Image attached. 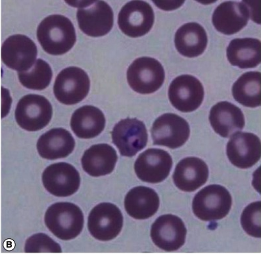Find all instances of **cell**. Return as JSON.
<instances>
[{
	"label": "cell",
	"instance_id": "10",
	"mask_svg": "<svg viewBox=\"0 0 261 254\" xmlns=\"http://www.w3.org/2000/svg\"><path fill=\"white\" fill-rule=\"evenodd\" d=\"M113 144L122 156L133 157L146 147L148 135L146 125L137 119L121 120L111 132Z\"/></svg>",
	"mask_w": 261,
	"mask_h": 254
},
{
	"label": "cell",
	"instance_id": "16",
	"mask_svg": "<svg viewBox=\"0 0 261 254\" xmlns=\"http://www.w3.org/2000/svg\"><path fill=\"white\" fill-rule=\"evenodd\" d=\"M186 235L185 224L176 215H161L151 226V237L153 243L166 251L180 249L185 244Z\"/></svg>",
	"mask_w": 261,
	"mask_h": 254
},
{
	"label": "cell",
	"instance_id": "14",
	"mask_svg": "<svg viewBox=\"0 0 261 254\" xmlns=\"http://www.w3.org/2000/svg\"><path fill=\"white\" fill-rule=\"evenodd\" d=\"M201 81L191 75H181L172 81L169 97L172 105L182 112H191L201 106L204 99Z\"/></svg>",
	"mask_w": 261,
	"mask_h": 254
},
{
	"label": "cell",
	"instance_id": "4",
	"mask_svg": "<svg viewBox=\"0 0 261 254\" xmlns=\"http://www.w3.org/2000/svg\"><path fill=\"white\" fill-rule=\"evenodd\" d=\"M126 75L129 86L140 94L156 92L165 78V70L160 61L147 57L136 59L128 67Z\"/></svg>",
	"mask_w": 261,
	"mask_h": 254
},
{
	"label": "cell",
	"instance_id": "30",
	"mask_svg": "<svg viewBox=\"0 0 261 254\" xmlns=\"http://www.w3.org/2000/svg\"><path fill=\"white\" fill-rule=\"evenodd\" d=\"M26 253H61L60 244L44 233H36L26 240L24 244Z\"/></svg>",
	"mask_w": 261,
	"mask_h": 254
},
{
	"label": "cell",
	"instance_id": "3",
	"mask_svg": "<svg viewBox=\"0 0 261 254\" xmlns=\"http://www.w3.org/2000/svg\"><path fill=\"white\" fill-rule=\"evenodd\" d=\"M232 199L228 190L219 185L206 186L194 196L192 210L197 218L204 221H217L230 212Z\"/></svg>",
	"mask_w": 261,
	"mask_h": 254
},
{
	"label": "cell",
	"instance_id": "25",
	"mask_svg": "<svg viewBox=\"0 0 261 254\" xmlns=\"http://www.w3.org/2000/svg\"><path fill=\"white\" fill-rule=\"evenodd\" d=\"M179 53L187 58H196L202 55L207 45L206 31L201 25L189 22L182 25L177 31L174 38Z\"/></svg>",
	"mask_w": 261,
	"mask_h": 254
},
{
	"label": "cell",
	"instance_id": "20",
	"mask_svg": "<svg viewBox=\"0 0 261 254\" xmlns=\"http://www.w3.org/2000/svg\"><path fill=\"white\" fill-rule=\"evenodd\" d=\"M210 121L213 130L221 137H230L245 126V118L238 106L227 101L219 102L210 111Z\"/></svg>",
	"mask_w": 261,
	"mask_h": 254
},
{
	"label": "cell",
	"instance_id": "24",
	"mask_svg": "<svg viewBox=\"0 0 261 254\" xmlns=\"http://www.w3.org/2000/svg\"><path fill=\"white\" fill-rule=\"evenodd\" d=\"M106 118L96 106L85 105L74 111L70 119V128L81 139H92L104 130Z\"/></svg>",
	"mask_w": 261,
	"mask_h": 254
},
{
	"label": "cell",
	"instance_id": "27",
	"mask_svg": "<svg viewBox=\"0 0 261 254\" xmlns=\"http://www.w3.org/2000/svg\"><path fill=\"white\" fill-rule=\"evenodd\" d=\"M232 95L236 101L246 107L255 108L261 103V74L248 72L233 83Z\"/></svg>",
	"mask_w": 261,
	"mask_h": 254
},
{
	"label": "cell",
	"instance_id": "15",
	"mask_svg": "<svg viewBox=\"0 0 261 254\" xmlns=\"http://www.w3.org/2000/svg\"><path fill=\"white\" fill-rule=\"evenodd\" d=\"M172 158L168 152L160 149H149L141 153L135 164L136 176L144 182L156 184L169 176Z\"/></svg>",
	"mask_w": 261,
	"mask_h": 254
},
{
	"label": "cell",
	"instance_id": "23",
	"mask_svg": "<svg viewBox=\"0 0 261 254\" xmlns=\"http://www.w3.org/2000/svg\"><path fill=\"white\" fill-rule=\"evenodd\" d=\"M158 193L151 188L138 186L129 190L124 199V208L127 214L134 219L150 218L160 208Z\"/></svg>",
	"mask_w": 261,
	"mask_h": 254
},
{
	"label": "cell",
	"instance_id": "12",
	"mask_svg": "<svg viewBox=\"0 0 261 254\" xmlns=\"http://www.w3.org/2000/svg\"><path fill=\"white\" fill-rule=\"evenodd\" d=\"M37 55V46L27 36H11L2 45V61L7 67L19 72L30 69L35 64Z\"/></svg>",
	"mask_w": 261,
	"mask_h": 254
},
{
	"label": "cell",
	"instance_id": "19",
	"mask_svg": "<svg viewBox=\"0 0 261 254\" xmlns=\"http://www.w3.org/2000/svg\"><path fill=\"white\" fill-rule=\"evenodd\" d=\"M208 167L200 158L187 157L176 165L172 176L174 184L185 192H194L208 180Z\"/></svg>",
	"mask_w": 261,
	"mask_h": 254
},
{
	"label": "cell",
	"instance_id": "18",
	"mask_svg": "<svg viewBox=\"0 0 261 254\" xmlns=\"http://www.w3.org/2000/svg\"><path fill=\"white\" fill-rule=\"evenodd\" d=\"M250 15L245 2H224L213 13V24L220 33L233 35L246 26Z\"/></svg>",
	"mask_w": 261,
	"mask_h": 254
},
{
	"label": "cell",
	"instance_id": "13",
	"mask_svg": "<svg viewBox=\"0 0 261 254\" xmlns=\"http://www.w3.org/2000/svg\"><path fill=\"white\" fill-rule=\"evenodd\" d=\"M42 180L47 191L58 197H67L75 194L81 185L78 170L66 162L49 165L43 172Z\"/></svg>",
	"mask_w": 261,
	"mask_h": 254
},
{
	"label": "cell",
	"instance_id": "29",
	"mask_svg": "<svg viewBox=\"0 0 261 254\" xmlns=\"http://www.w3.org/2000/svg\"><path fill=\"white\" fill-rule=\"evenodd\" d=\"M261 202L250 204L243 211L241 223L243 229L249 235L261 237Z\"/></svg>",
	"mask_w": 261,
	"mask_h": 254
},
{
	"label": "cell",
	"instance_id": "22",
	"mask_svg": "<svg viewBox=\"0 0 261 254\" xmlns=\"http://www.w3.org/2000/svg\"><path fill=\"white\" fill-rule=\"evenodd\" d=\"M117 160L115 149L110 145L100 144L86 150L81 158V164L86 173L97 178L112 173Z\"/></svg>",
	"mask_w": 261,
	"mask_h": 254
},
{
	"label": "cell",
	"instance_id": "17",
	"mask_svg": "<svg viewBox=\"0 0 261 254\" xmlns=\"http://www.w3.org/2000/svg\"><path fill=\"white\" fill-rule=\"evenodd\" d=\"M226 154L231 164L240 169L250 168L259 161L261 143L253 133L238 132L230 137Z\"/></svg>",
	"mask_w": 261,
	"mask_h": 254
},
{
	"label": "cell",
	"instance_id": "26",
	"mask_svg": "<svg viewBox=\"0 0 261 254\" xmlns=\"http://www.w3.org/2000/svg\"><path fill=\"white\" fill-rule=\"evenodd\" d=\"M230 64L240 69H253L261 61V43L256 38H237L231 40L226 49Z\"/></svg>",
	"mask_w": 261,
	"mask_h": 254
},
{
	"label": "cell",
	"instance_id": "31",
	"mask_svg": "<svg viewBox=\"0 0 261 254\" xmlns=\"http://www.w3.org/2000/svg\"><path fill=\"white\" fill-rule=\"evenodd\" d=\"M153 2L159 8L167 11L176 10L185 3V1H153Z\"/></svg>",
	"mask_w": 261,
	"mask_h": 254
},
{
	"label": "cell",
	"instance_id": "7",
	"mask_svg": "<svg viewBox=\"0 0 261 254\" xmlns=\"http://www.w3.org/2000/svg\"><path fill=\"white\" fill-rule=\"evenodd\" d=\"M90 80L85 70L70 67L61 70L56 78L54 93L56 98L64 105L80 103L89 93Z\"/></svg>",
	"mask_w": 261,
	"mask_h": 254
},
{
	"label": "cell",
	"instance_id": "9",
	"mask_svg": "<svg viewBox=\"0 0 261 254\" xmlns=\"http://www.w3.org/2000/svg\"><path fill=\"white\" fill-rule=\"evenodd\" d=\"M153 144L170 149L183 146L189 139V124L180 116L172 113L161 115L154 122L151 130Z\"/></svg>",
	"mask_w": 261,
	"mask_h": 254
},
{
	"label": "cell",
	"instance_id": "11",
	"mask_svg": "<svg viewBox=\"0 0 261 254\" xmlns=\"http://www.w3.org/2000/svg\"><path fill=\"white\" fill-rule=\"evenodd\" d=\"M155 20L153 8L144 1L128 2L120 11L118 24L121 31L131 38L146 35L151 31Z\"/></svg>",
	"mask_w": 261,
	"mask_h": 254
},
{
	"label": "cell",
	"instance_id": "8",
	"mask_svg": "<svg viewBox=\"0 0 261 254\" xmlns=\"http://www.w3.org/2000/svg\"><path fill=\"white\" fill-rule=\"evenodd\" d=\"M123 221V215L117 206L103 203L91 210L88 217V229L94 239L110 241L121 232Z\"/></svg>",
	"mask_w": 261,
	"mask_h": 254
},
{
	"label": "cell",
	"instance_id": "28",
	"mask_svg": "<svg viewBox=\"0 0 261 254\" xmlns=\"http://www.w3.org/2000/svg\"><path fill=\"white\" fill-rule=\"evenodd\" d=\"M52 76L53 72L50 66L40 59L36 61L30 69L18 74L20 83L24 87L38 91L44 90L49 86Z\"/></svg>",
	"mask_w": 261,
	"mask_h": 254
},
{
	"label": "cell",
	"instance_id": "5",
	"mask_svg": "<svg viewBox=\"0 0 261 254\" xmlns=\"http://www.w3.org/2000/svg\"><path fill=\"white\" fill-rule=\"evenodd\" d=\"M53 108L42 95L29 94L19 100L15 112L17 123L28 131L42 130L50 122Z\"/></svg>",
	"mask_w": 261,
	"mask_h": 254
},
{
	"label": "cell",
	"instance_id": "6",
	"mask_svg": "<svg viewBox=\"0 0 261 254\" xmlns=\"http://www.w3.org/2000/svg\"><path fill=\"white\" fill-rule=\"evenodd\" d=\"M81 4L76 13L81 30L91 37L108 35L114 22L110 6L103 1L82 2Z\"/></svg>",
	"mask_w": 261,
	"mask_h": 254
},
{
	"label": "cell",
	"instance_id": "21",
	"mask_svg": "<svg viewBox=\"0 0 261 254\" xmlns=\"http://www.w3.org/2000/svg\"><path fill=\"white\" fill-rule=\"evenodd\" d=\"M36 147L38 154L44 159H61L73 152L75 140L65 129L54 128L40 136Z\"/></svg>",
	"mask_w": 261,
	"mask_h": 254
},
{
	"label": "cell",
	"instance_id": "1",
	"mask_svg": "<svg viewBox=\"0 0 261 254\" xmlns=\"http://www.w3.org/2000/svg\"><path fill=\"white\" fill-rule=\"evenodd\" d=\"M37 38L43 49L49 55H63L75 44V29L65 16L49 15L38 25Z\"/></svg>",
	"mask_w": 261,
	"mask_h": 254
},
{
	"label": "cell",
	"instance_id": "2",
	"mask_svg": "<svg viewBox=\"0 0 261 254\" xmlns=\"http://www.w3.org/2000/svg\"><path fill=\"white\" fill-rule=\"evenodd\" d=\"M45 225L52 234L62 240L75 239L83 231L85 217L75 204L57 203L49 206L44 216Z\"/></svg>",
	"mask_w": 261,
	"mask_h": 254
}]
</instances>
